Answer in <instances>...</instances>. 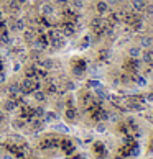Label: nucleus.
<instances>
[{"mask_svg":"<svg viewBox=\"0 0 153 159\" xmlns=\"http://www.w3.org/2000/svg\"><path fill=\"white\" fill-rule=\"evenodd\" d=\"M128 5H130V8L133 10V11H143L145 10V7H146V2L145 0H130L128 2Z\"/></svg>","mask_w":153,"mask_h":159,"instance_id":"1","label":"nucleus"},{"mask_svg":"<svg viewBox=\"0 0 153 159\" xmlns=\"http://www.w3.org/2000/svg\"><path fill=\"white\" fill-rule=\"evenodd\" d=\"M55 11H56V8L51 2H45L43 5H41V13H43L45 16H53Z\"/></svg>","mask_w":153,"mask_h":159,"instance_id":"2","label":"nucleus"},{"mask_svg":"<svg viewBox=\"0 0 153 159\" xmlns=\"http://www.w3.org/2000/svg\"><path fill=\"white\" fill-rule=\"evenodd\" d=\"M96 10H97V15L104 16L109 11V3L105 2V0H99V2L96 3Z\"/></svg>","mask_w":153,"mask_h":159,"instance_id":"3","label":"nucleus"},{"mask_svg":"<svg viewBox=\"0 0 153 159\" xmlns=\"http://www.w3.org/2000/svg\"><path fill=\"white\" fill-rule=\"evenodd\" d=\"M140 57H142V61H143L145 64H150V66H151V64H153V48L143 49V51H142V56H140Z\"/></svg>","mask_w":153,"mask_h":159,"instance_id":"4","label":"nucleus"},{"mask_svg":"<svg viewBox=\"0 0 153 159\" xmlns=\"http://www.w3.org/2000/svg\"><path fill=\"white\" fill-rule=\"evenodd\" d=\"M128 56H130V59H140V56H142V48H140V46H130V48H128Z\"/></svg>","mask_w":153,"mask_h":159,"instance_id":"5","label":"nucleus"},{"mask_svg":"<svg viewBox=\"0 0 153 159\" xmlns=\"http://www.w3.org/2000/svg\"><path fill=\"white\" fill-rule=\"evenodd\" d=\"M56 120H58V115L53 110H46L43 113V121L45 123H51V121H56Z\"/></svg>","mask_w":153,"mask_h":159,"instance_id":"6","label":"nucleus"},{"mask_svg":"<svg viewBox=\"0 0 153 159\" xmlns=\"http://www.w3.org/2000/svg\"><path fill=\"white\" fill-rule=\"evenodd\" d=\"M140 48H143V49L153 48V38L151 36H143L142 39H140Z\"/></svg>","mask_w":153,"mask_h":159,"instance_id":"7","label":"nucleus"},{"mask_svg":"<svg viewBox=\"0 0 153 159\" xmlns=\"http://www.w3.org/2000/svg\"><path fill=\"white\" fill-rule=\"evenodd\" d=\"M33 97H35L36 102H45V100H46V93H45V90H36V92H33Z\"/></svg>","mask_w":153,"mask_h":159,"instance_id":"8","label":"nucleus"},{"mask_svg":"<svg viewBox=\"0 0 153 159\" xmlns=\"http://www.w3.org/2000/svg\"><path fill=\"white\" fill-rule=\"evenodd\" d=\"M66 120H68V121H74V120H76V110H74L73 107H69V108L66 110Z\"/></svg>","mask_w":153,"mask_h":159,"instance_id":"9","label":"nucleus"},{"mask_svg":"<svg viewBox=\"0 0 153 159\" xmlns=\"http://www.w3.org/2000/svg\"><path fill=\"white\" fill-rule=\"evenodd\" d=\"M56 92H58V87L55 84H48V85H46V89H45L46 95H55Z\"/></svg>","mask_w":153,"mask_h":159,"instance_id":"10","label":"nucleus"},{"mask_svg":"<svg viewBox=\"0 0 153 159\" xmlns=\"http://www.w3.org/2000/svg\"><path fill=\"white\" fill-rule=\"evenodd\" d=\"M15 102H12V100H7V102H3V110L5 111H13L15 110Z\"/></svg>","mask_w":153,"mask_h":159,"instance_id":"11","label":"nucleus"},{"mask_svg":"<svg viewBox=\"0 0 153 159\" xmlns=\"http://www.w3.org/2000/svg\"><path fill=\"white\" fill-rule=\"evenodd\" d=\"M132 77H133L135 80H137V84H138V85H145V84H146V77H145V75H138V74H132Z\"/></svg>","mask_w":153,"mask_h":159,"instance_id":"12","label":"nucleus"},{"mask_svg":"<svg viewBox=\"0 0 153 159\" xmlns=\"http://www.w3.org/2000/svg\"><path fill=\"white\" fill-rule=\"evenodd\" d=\"M36 70H38L36 67H28L26 72H25L26 77H28V79H30V77H31V79H36Z\"/></svg>","mask_w":153,"mask_h":159,"instance_id":"13","label":"nucleus"},{"mask_svg":"<svg viewBox=\"0 0 153 159\" xmlns=\"http://www.w3.org/2000/svg\"><path fill=\"white\" fill-rule=\"evenodd\" d=\"M13 26H15V30H25V23H23V20H15Z\"/></svg>","mask_w":153,"mask_h":159,"instance_id":"14","label":"nucleus"},{"mask_svg":"<svg viewBox=\"0 0 153 159\" xmlns=\"http://www.w3.org/2000/svg\"><path fill=\"white\" fill-rule=\"evenodd\" d=\"M13 126H15V128H25V126H26V121L22 120V118H18V120L13 121Z\"/></svg>","mask_w":153,"mask_h":159,"instance_id":"15","label":"nucleus"},{"mask_svg":"<svg viewBox=\"0 0 153 159\" xmlns=\"http://www.w3.org/2000/svg\"><path fill=\"white\" fill-rule=\"evenodd\" d=\"M143 11H145V13L148 15V16H153V3H150V5L146 3V7H145V10H143Z\"/></svg>","mask_w":153,"mask_h":159,"instance_id":"16","label":"nucleus"},{"mask_svg":"<svg viewBox=\"0 0 153 159\" xmlns=\"http://www.w3.org/2000/svg\"><path fill=\"white\" fill-rule=\"evenodd\" d=\"M73 7H76V8H82L81 0H74V2H73Z\"/></svg>","mask_w":153,"mask_h":159,"instance_id":"17","label":"nucleus"},{"mask_svg":"<svg viewBox=\"0 0 153 159\" xmlns=\"http://www.w3.org/2000/svg\"><path fill=\"white\" fill-rule=\"evenodd\" d=\"M23 38H25V39H30V38H33V33H31V31H25Z\"/></svg>","mask_w":153,"mask_h":159,"instance_id":"18","label":"nucleus"},{"mask_svg":"<svg viewBox=\"0 0 153 159\" xmlns=\"http://www.w3.org/2000/svg\"><path fill=\"white\" fill-rule=\"evenodd\" d=\"M105 2H107V3H112V5H115V3H119L120 0H105Z\"/></svg>","mask_w":153,"mask_h":159,"instance_id":"19","label":"nucleus"},{"mask_svg":"<svg viewBox=\"0 0 153 159\" xmlns=\"http://www.w3.org/2000/svg\"><path fill=\"white\" fill-rule=\"evenodd\" d=\"M146 100H148V102H153V93H148V95H146Z\"/></svg>","mask_w":153,"mask_h":159,"instance_id":"20","label":"nucleus"},{"mask_svg":"<svg viewBox=\"0 0 153 159\" xmlns=\"http://www.w3.org/2000/svg\"><path fill=\"white\" fill-rule=\"evenodd\" d=\"M2 159H13V157H12L10 154H3V157H2Z\"/></svg>","mask_w":153,"mask_h":159,"instance_id":"21","label":"nucleus"},{"mask_svg":"<svg viewBox=\"0 0 153 159\" xmlns=\"http://www.w3.org/2000/svg\"><path fill=\"white\" fill-rule=\"evenodd\" d=\"M55 2H58V3H66L68 0H55Z\"/></svg>","mask_w":153,"mask_h":159,"instance_id":"22","label":"nucleus"},{"mask_svg":"<svg viewBox=\"0 0 153 159\" xmlns=\"http://www.w3.org/2000/svg\"><path fill=\"white\" fill-rule=\"evenodd\" d=\"M0 21H3V11L0 10Z\"/></svg>","mask_w":153,"mask_h":159,"instance_id":"23","label":"nucleus"},{"mask_svg":"<svg viewBox=\"0 0 153 159\" xmlns=\"http://www.w3.org/2000/svg\"><path fill=\"white\" fill-rule=\"evenodd\" d=\"M151 149H153V139H151Z\"/></svg>","mask_w":153,"mask_h":159,"instance_id":"24","label":"nucleus"},{"mask_svg":"<svg viewBox=\"0 0 153 159\" xmlns=\"http://www.w3.org/2000/svg\"><path fill=\"white\" fill-rule=\"evenodd\" d=\"M115 159H123V157H120V156H119V157H115Z\"/></svg>","mask_w":153,"mask_h":159,"instance_id":"25","label":"nucleus"},{"mask_svg":"<svg viewBox=\"0 0 153 159\" xmlns=\"http://www.w3.org/2000/svg\"><path fill=\"white\" fill-rule=\"evenodd\" d=\"M31 159H36V157H31Z\"/></svg>","mask_w":153,"mask_h":159,"instance_id":"26","label":"nucleus"}]
</instances>
